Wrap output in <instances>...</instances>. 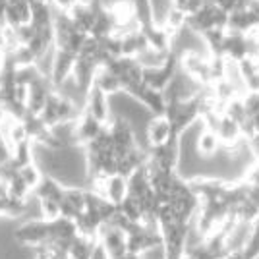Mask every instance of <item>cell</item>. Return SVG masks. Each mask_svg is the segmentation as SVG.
<instances>
[{
    "mask_svg": "<svg viewBox=\"0 0 259 259\" xmlns=\"http://www.w3.org/2000/svg\"><path fill=\"white\" fill-rule=\"evenodd\" d=\"M172 54L168 51H159V49H153V47H145L141 53H138L134 56V60L140 64L141 70H155V68H162V66L168 64Z\"/></svg>",
    "mask_w": 259,
    "mask_h": 259,
    "instance_id": "obj_7",
    "label": "cell"
},
{
    "mask_svg": "<svg viewBox=\"0 0 259 259\" xmlns=\"http://www.w3.org/2000/svg\"><path fill=\"white\" fill-rule=\"evenodd\" d=\"M176 138L172 134V126L170 122L166 120V116H153L149 120V124L145 126V132H143V140H145V145L153 149V147H161L164 143Z\"/></svg>",
    "mask_w": 259,
    "mask_h": 259,
    "instance_id": "obj_2",
    "label": "cell"
},
{
    "mask_svg": "<svg viewBox=\"0 0 259 259\" xmlns=\"http://www.w3.org/2000/svg\"><path fill=\"white\" fill-rule=\"evenodd\" d=\"M149 2V10H151V22L155 27H162L166 16L170 14L176 2L174 0H147Z\"/></svg>",
    "mask_w": 259,
    "mask_h": 259,
    "instance_id": "obj_11",
    "label": "cell"
},
{
    "mask_svg": "<svg viewBox=\"0 0 259 259\" xmlns=\"http://www.w3.org/2000/svg\"><path fill=\"white\" fill-rule=\"evenodd\" d=\"M255 259H259V257H255Z\"/></svg>",
    "mask_w": 259,
    "mask_h": 259,
    "instance_id": "obj_15",
    "label": "cell"
},
{
    "mask_svg": "<svg viewBox=\"0 0 259 259\" xmlns=\"http://www.w3.org/2000/svg\"><path fill=\"white\" fill-rule=\"evenodd\" d=\"M91 259H110L107 255V251H105V249L101 248V246H99L97 244V248H95V251H93V255H91Z\"/></svg>",
    "mask_w": 259,
    "mask_h": 259,
    "instance_id": "obj_13",
    "label": "cell"
},
{
    "mask_svg": "<svg viewBox=\"0 0 259 259\" xmlns=\"http://www.w3.org/2000/svg\"><path fill=\"white\" fill-rule=\"evenodd\" d=\"M83 112L89 114L91 118H95L97 122H101V124H105V126L112 118L108 97L103 91H99L97 87H91L89 89V93H87L85 97V105H83Z\"/></svg>",
    "mask_w": 259,
    "mask_h": 259,
    "instance_id": "obj_3",
    "label": "cell"
},
{
    "mask_svg": "<svg viewBox=\"0 0 259 259\" xmlns=\"http://www.w3.org/2000/svg\"><path fill=\"white\" fill-rule=\"evenodd\" d=\"M221 147L223 145H221V141L217 138V134L203 124L199 128V132H197V136H195V151H197V155L207 161V159L215 157L217 153L221 151Z\"/></svg>",
    "mask_w": 259,
    "mask_h": 259,
    "instance_id": "obj_5",
    "label": "cell"
},
{
    "mask_svg": "<svg viewBox=\"0 0 259 259\" xmlns=\"http://www.w3.org/2000/svg\"><path fill=\"white\" fill-rule=\"evenodd\" d=\"M97 248V238H89L77 234L66 249L68 259H91L93 251Z\"/></svg>",
    "mask_w": 259,
    "mask_h": 259,
    "instance_id": "obj_8",
    "label": "cell"
},
{
    "mask_svg": "<svg viewBox=\"0 0 259 259\" xmlns=\"http://www.w3.org/2000/svg\"><path fill=\"white\" fill-rule=\"evenodd\" d=\"M93 87H97L99 91H103L107 97H112L122 91V83L120 79L108 68H99L97 74H95V79H93Z\"/></svg>",
    "mask_w": 259,
    "mask_h": 259,
    "instance_id": "obj_9",
    "label": "cell"
},
{
    "mask_svg": "<svg viewBox=\"0 0 259 259\" xmlns=\"http://www.w3.org/2000/svg\"><path fill=\"white\" fill-rule=\"evenodd\" d=\"M31 4L29 0H6L4 6V23L14 29L31 23Z\"/></svg>",
    "mask_w": 259,
    "mask_h": 259,
    "instance_id": "obj_4",
    "label": "cell"
},
{
    "mask_svg": "<svg viewBox=\"0 0 259 259\" xmlns=\"http://www.w3.org/2000/svg\"><path fill=\"white\" fill-rule=\"evenodd\" d=\"M182 259H194V257H192V255H184Z\"/></svg>",
    "mask_w": 259,
    "mask_h": 259,
    "instance_id": "obj_14",
    "label": "cell"
},
{
    "mask_svg": "<svg viewBox=\"0 0 259 259\" xmlns=\"http://www.w3.org/2000/svg\"><path fill=\"white\" fill-rule=\"evenodd\" d=\"M97 244L107 251L110 259H118L128 253V236L124 230L112 227V225H103L97 232Z\"/></svg>",
    "mask_w": 259,
    "mask_h": 259,
    "instance_id": "obj_1",
    "label": "cell"
},
{
    "mask_svg": "<svg viewBox=\"0 0 259 259\" xmlns=\"http://www.w3.org/2000/svg\"><path fill=\"white\" fill-rule=\"evenodd\" d=\"M74 64H76V54L68 53V51H60V49H56L53 74H51V83H53V87L58 85L60 81H64L68 76H72Z\"/></svg>",
    "mask_w": 259,
    "mask_h": 259,
    "instance_id": "obj_6",
    "label": "cell"
},
{
    "mask_svg": "<svg viewBox=\"0 0 259 259\" xmlns=\"http://www.w3.org/2000/svg\"><path fill=\"white\" fill-rule=\"evenodd\" d=\"M18 176L22 178V182L31 190L35 192V188L39 186L41 182V178H43V172H41V168L35 164V162H27V164H23L18 168Z\"/></svg>",
    "mask_w": 259,
    "mask_h": 259,
    "instance_id": "obj_12",
    "label": "cell"
},
{
    "mask_svg": "<svg viewBox=\"0 0 259 259\" xmlns=\"http://www.w3.org/2000/svg\"><path fill=\"white\" fill-rule=\"evenodd\" d=\"M240 72H242V77H244V85H246V91H253V93H259V66L255 64V60L251 58H242L240 62Z\"/></svg>",
    "mask_w": 259,
    "mask_h": 259,
    "instance_id": "obj_10",
    "label": "cell"
}]
</instances>
